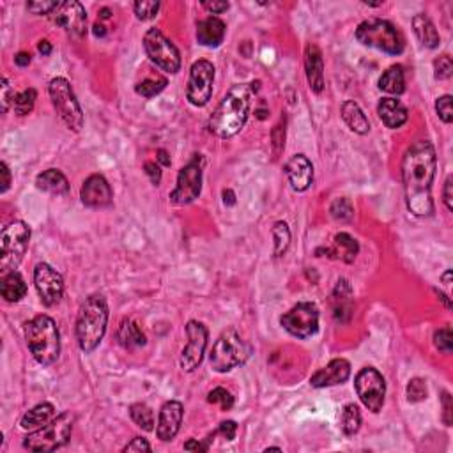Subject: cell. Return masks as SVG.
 I'll use <instances>...</instances> for the list:
<instances>
[{
	"mask_svg": "<svg viewBox=\"0 0 453 453\" xmlns=\"http://www.w3.org/2000/svg\"><path fill=\"white\" fill-rule=\"evenodd\" d=\"M435 149L428 140L411 145L402 160V181L407 209L414 216H430L434 213L432 182L435 178Z\"/></svg>",
	"mask_w": 453,
	"mask_h": 453,
	"instance_id": "1",
	"label": "cell"
},
{
	"mask_svg": "<svg viewBox=\"0 0 453 453\" xmlns=\"http://www.w3.org/2000/svg\"><path fill=\"white\" fill-rule=\"evenodd\" d=\"M254 89L248 84H236L225 94L209 119V131L220 138H230L247 124Z\"/></svg>",
	"mask_w": 453,
	"mask_h": 453,
	"instance_id": "2",
	"label": "cell"
},
{
	"mask_svg": "<svg viewBox=\"0 0 453 453\" xmlns=\"http://www.w3.org/2000/svg\"><path fill=\"white\" fill-rule=\"evenodd\" d=\"M108 324V305L105 297L92 294L82 303L77 317V340L84 352L96 351Z\"/></svg>",
	"mask_w": 453,
	"mask_h": 453,
	"instance_id": "3",
	"label": "cell"
},
{
	"mask_svg": "<svg viewBox=\"0 0 453 453\" xmlns=\"http://www.w3.org/2000/svg\"><path fill=\"white\" fill-rule=\"evenodd\" d=\"M25 340L34 359L48 366L61 354V337L55 321L48 316H36L25 323Z\"/></svg>",
	"mask_w": 453,
	"mask_h": 453,
	"instance_id": "4",
	"label": "cell"
},
{
	"mask_svg": "<svg viewBox=\"0 0 453 453\" xmlns=\"http://www.w3.org/2000/svg\"><path fill=\"white\" fill-rule=\"evenodd\" d=\"M356 39L370 48L385 51L390 55H400L404 51V37L393 23L386 20L370 18L359 23L356 29Z\"/></svg>",
	"mask_w": 453,
	"mask_h": 453,
	"instance_id": "5",
	"label": "cell"
},
{
	"mask_svg": "<svg viewBox=\"0 0 453 453\" xmlns=\"http://www.w3.org/2000/svg\"><path fill=\"white\" fill-rule=\"evenodd\" d=\"M73 423H75V416L71 413L58 414L50 423L25 435L23 448L37 453L54 452V449L61 448V446H64L69 441L73 432Z\"/></svg>",
	"mask_w": 453,
	"mask_h": 453,
	"instance_id": "6",
	"label": "cell"
},
{
	"mask_svg": "<svg viewBox=\"0 0 453 453\" xmlns=\"http://www.w3.org/2000/svg\"><path fill=\"white\" fill-rule=\"evenodd\" d=\"M250 356V347L244 344L243 338L237 335L236 330H227L220 335L213 351L209 354L211 368L214 372H230L236 366L243 365Z\"/></svg>",
	"mask_w": 453,
	"mask_h": 453,
	"instance_id": "7",
	"label": "cell"
},
{
	"mask_svg": "<svg viewBox=\"0 0 453 453\" xmlns=\"http://www.w3.org/2000/svg\"><path fill=\"white\" fill-rule=\"evenodd\" d=\"M30 241V229L29 225L23 221L16 220L4 227L0 244H2V254H0V271L2 275L6 273L16 271V268L22 262Z\"/></svg>",
	"mask_w": 453,
	"mask_h": 453,
	"instance_id": "8",
	"label": "cell"
},
{
	"mask_svg": "<svg viewBox=\"0 0 453 453\" xmlns=\"http://www.w3.org/2000/svg\"><path fill=\"white\" fill-rule=\"evenodd\" d=\"M48 94L54 103V108L57 110L66 126L73 131H80L84 128V112H82L77 96L73 92L71 84L66 78H54L48 85Z\"/></svg>",
	"mask_w": 453,
	"mask_h": 453,
	"instance_id": "9",
	"label": "cell"
},
{
	"mask_svg": "<svg viewBox=\"0 0 453 453\" xmlns=\"http://www.w3.org/2000/svg\"><path fill=\"white\" fill-rule=\"evenodd\" d=\"M144 48L147 57L156 64L161 71L175 73L181 69V55L175 44L163 36L160 29H149L144 36Z\"/></svg>",
	"mask_w": 453,
	"mask_h": 453,
	"instance_id": "10",
	"label": "cell"
},
{
	"mask_svg": "<svg viewBox=\"0 0 453 453\" xmlns=\"http://www.w3.org/2000/svg\"><path fill=\"white\" fill-rule=\"evenodd\" d=\"M202 172L204 156L195 154L185 167L179 170L178 185L170 193V202L175 206H188L193 200L199 199L202 192Z\"/></svg>",
	"mask_w": 453,
	"mask_h": 453,
	"instance_id": "11",
	"label": "cell"
},
{
	"mask_svg": "<svg viewBox=\"0 0 453 453\" xmlns=\"http://www.w3.org/2000/svg\"><path fill=\"white\" fill-rule=\"evenodd\" d=\"M280 324L289 335L305 340V338L314 337L319 331V310L309 301L297 303L296 306H292L289 312L280 317Z\"/></svg>",
	"mask_w": 453,
	"mask_h": 453,
	"instance_id": "12",
	"label": "cell"
},
{
	"mask_svg": "<svg viewBox=\"0 0 453 453\" xmlns=\"http://www.w3.org/2000/svg\"><path fill=\"white\" fill-rule=\"evenodd\" d=\"M354 388L363 406L372 413H379L385 406L386 383L379 370L365 366L358 372L354 379Z\"/></svg>",
	"mask_w": 453,
	"mask_h": 453,
	"instance_id": "13",
	"label": "cell"
},
{
	"mask_svg": "<svg viewBox=\"0 0 453 453\" xmlns=\"http://www.w3.org/2000/svg\"><path fill=\"white\" fill-rule=\"evenodd\" d=\"M214 84V66L209 61L193 62L190 69L188 89H186V98L193 106H206L213 96Z\"/></svg>",
	"mask_w": 453,
	"mask_h": 453,
	"instance_id": "14",
	"label": "cell"
},
{
	"mask_svg": "<svg viewBox=\"0 0 453 453\" xmlns=\"http://www.w3.org/2000/svg\"><path fill=\"white\" fill-rule=\"evenodd\" d=\"M186 335H188V344L182 349L181 368L185 372H193L202 363L209 333H207V328L202 323L190 321L186 324Z\"/></svg>",
	"mask_w": 453,
	"mask_h": 453,
	"instance_id": "15",
	"label": "cell"
},
{
	"mask_svg": "<svg viewBox=\"0 0 453 453\" xmlns=\"http://www.w3.org/2000/svg\"><path fill=\"white\" fill-rule=\"evenodd\" d=\"M34 285H36L37 294H39L43 305L55 306L62 299L64 294V280L61 273L55 271L48 264H37L34 269Z\"/></svg>",
	"mask_w": 453,
	"mask_h": 453,
	"instance_id": "16",
	"label": "cell"
},
{
	"mask_svg": "<svg viewBox=\"0 0 453 453\" xmlns=\"http://www.w3.org/2000/svg\"><path fill=\"white\" fill-rule=\"evenodd\" d=\"M50 16L55 25L62 27L73 36L84 37L87 32V13H85L84 6L77 0L61 2Z\"/></svg>",
	"mask_w": 453,
	"mask_h": 453,
	"instance_id": "17",
	"label": "cell"
},
{
	"mask_svg": "<svg viewBox=\"0 0 453 453\" xmlns=\"http://www.w3.org/2000/svg\"><path fill=\"white\" fill-rule=\"evenodd\" d=\"M80 199L85 207L91 209H103V207L112 206L113 193L108 181L103 175L92 174L84 181L80 190Z\"/></svg>",
	"mask_w": 453,
	"mask_h": 453,
	"instance_id": "18",
	"label": "cell"
},
{
	"mask_svg": "<svg viewBox=\"0 0 453 453\" xmlns=\"http://www.w3.org/2000/svg\"><path fill=\"white\" fill-rule=\"evenodd\" d=\"M182 414H185V409H182L181 402H178V400H168V402H165L160 411V416H158V439H161V441L165 442L172 441V439L178 435L179 428H181Z\"/></svg>",
	"mask_w": 453,
	"mask_h": 453,
	"instance_id": "19",
	"label": "cell"
},
{
	"mask_svg": "<svg viewBox=\"0 0 453 453\" xmlns=\"http://www.w3.org/2000/svg\"><path fill=\"white\" fill-rule=\"evenodd\" d=\"M351 376V365L347 359L337 358L331 359L324 368L317 370L312 377H310V385L314 388H328V386L344 385Z\"/></svg>",
	"mask_w": 453,
	"mask_h": 453,
	"instance_id": "20",
	"label": "cell"
},
{
	"mask_svg": "<svg viewBox=\"0 0 453 453\" xmlns=\"http://www.w3.org/2000/svg\"><path fill=\"white\" fill-rule=\"evenodd\" d=\"M285 174L294 192H306L314 181L312 161L305 154H296L287 161Z\"/></svg>",
	"mask_w": 453,
	"mask_h": 453,
	"instance_id": "21",
	"label": "cell"
},
{
	"mask_svg": "<svg viewBox=\"0 0 453 453\" xmlns=\"http://www.w3.org/2000/svg\"><path fill=\"white\" fill-rule=\"evenodd\" d=\"M305 71L310 89L316 94L324 91V61L317 44L310 43L305 50Z\"/></svg>",
	"mask_w": 453,
	"mask_h": 453,
	"instance_id": "22",
	"label": "cell"
},
{
	"mask_svg": "<svg viewBox=\"0 0 453 453\" xmlns=\"http://www.w3.org/2000/svg\"><path fill=\"white\" fill-rule=\"evenodd\" d=\"M225 23L218 16H207L197 25V41L202 46L216 48L225 39Z\"/></svg>",
	"mask_w": 453,
	"mask_h": 453,
	"instance_id": "23",
	"label": "cell"
},
{
	"mask_svg": "<svg viewBox=\"0 0 453 453\" xmlns=\"http://www.w3.org/2000/svg\"><path fill=\"white\" fill-rule=\"evenodd\" d=\"M377 113L381 117L383 123L386 124L392 130H397V128L404 126L407 123V110L399 99L395 98H385L379 101L377 105Z\"/></svg>",
	"mask_w": 453,
	"mask_h": 453,
	"instance_id": "24",
	"label": "cell"
},
{
	"mask_svg": "<svg viewBox=\"0 0 453 453\" xmlns=\"http://www.w3.org/2000/svg\"><path fill=\"white\" fill-rule=\"evenodd\" d=\"M55 418V407L50 402L37 404L36 407L27 411L20 420V427L23 430H37V428L44 427L46 423H50Z\"/></svg>",
	"mask_w": 453,
	"mask_h": 453,
	"instance_id": "25",
	"label": "cell"
},
{
	"mask_svg": "<svg viewBox=\"0 0 453 453\" xmlns=\"http://www.w3.org/2000/svg\"><path fill=\"white\" fill-rule=\"evenodd\" d=\"M0 294L8 303H18L27 296V285L18 271L6 273L0 282Z\"/></svg>",
	"mask_w": 453,
	"mask_h": 453,
	"instance_id": "26",
	"label": "cell"
},
{
	"mask_svg": "<svg viewBox=\"0 0 453 453\" xmlns=\"http://www.w3.org/2000/svg\"><path fill=\"white\" fill-rule=\"evenodd\" d=\"M36 186L43 192L51 193V195H66L69 192V182L66 175L57 168L44 170L36 178Z\"/></svg>",
	"mask_w": 453,
	"mask_h": 453,
	"instance_id": "27",
	"label": "cell"
},
{
	"mask_svg": "<svg viewBox=\"0 0 453 453\" xmlns=\"http://www.w3.org/2000/svg\"><path fill=\"white\" fill-rule=\"evenodd\" d=\"M358 252H359V247L358 243H356L354 237L349 236L347 232H340L335 236L333 248H328L326 254H330V257L340 259V261H344L345 264H351V262H354Z\"/></svg>",
	"mask_w": 453,
	"mask_h": 453,
	"instance_id": "28",
	"label": "cell"
},
{
	"mask_svg": "<svg viewBox=\"0 0 453 453\" xmlns=\"http://www.w3.org/2000/svg\"><path fill=\"white\" fill-rule=\"evenodd\" d=\"M342 119L345 120V124L349 126V130L354 131V133L366 135L370 131L368 119H366L365 112L359 108L358 103L345 101L344 105H342Z\"/></svg>",
	"mask_w": 453,
	"mask_h": 453,
	"instance_id": "29",
	"label": "cell"
},
{
	"mask_svg": "<svg viewBox=\"0 0 453 453\" xmlns=\"http://www.w3.org/2000/svg\"><path fill=\"white\" fill-rule=\"evenodd\" d=\"M413 29L416 37L420 39V43L427 48H438L441 43L438 30H435L434 23L430 22V18L425 15H416L413 18Z\"/></svg>",
	"mask_w": 453,
	"mask_h": 453,
	"instance_id": "30",
	"label": "cell"
},
{
	"mask_svg": "<svg viewBox=\"0 0 453 453\" xmlns=\"http://www.w3.org/2000/svg\"><path fill=\"white\" fill-rule=\"evenodd\" d=\"M379 89L388 94H402L406 91V77H404L402 66H392L383 73V77L379 78Z\"/></svg>",
	"mask_w": 453,
	"mask_h": 453,
	"instance_id": "31",
	"label": "cell"
},
{
	"mask_svg": "<svg viewBox=\"0 0 453 453\" xmlns=\"http://www.w3.org/2000/svg\"><path fill=\"white\" fill-rule=\"evenodd\" d=\"M117 338H119L120 345H123V347H128V349L142 347V345H145V342H147L145 340L144 331L140 330V326L130 319H126L120 323L119 331H117Z\"/></svg>",
	"mask_w": 453,
	"mask_h": 453,
	"instance_id": "32",
	"label": "cell"
},
{
	"mask_svg": "<svg viewBox=\"0 0 453 453\" xmlns=\"http://www.w3.org/2000/svg\"><path fill=\"white\" fill-rule=\"evenodd\" d=\"M131 420L145 432H151L154 428V414L151 411V407L145 406V404H133L130 407Z\"/></svg>",
	"mask_w": 453,
	"mask_h": 453,
	"instance_id": "33",
	"label": "cell"
},
{
	"mask_svg": "<svg viewBox=\"0 0 453 453\" xmlns=\"http://www.w3.org/2000/svg\"><path fill=\"white\" fill-rule=\"evenodd\" d=\"M361 425V413L356 404H347L342 413V430L347 435H354Z\"/></svg>",
	"mask_w": 453,
	"mask_h": 453,
	"instance_id": "34",
	"label": "cell"
},
{
	"mask_svg": "<svg viewBox=\"0 0 453 453\" xmlns=\"http://www.w3.org/2000/svg\"><path fill=\"white\" fill-rule=\"evenodd\" d=\"M275 241V257H282L290 244V230L285 221H276L271 230Z\"/></svg>",
	"mask_w": 453,
	"mask_h": 453,
	"instance_id": "35",
	"label": "cell"
},
{
	"mask_svg": "<svg viewBox=\"0 0 453 453\" xmlns=\"http://www.w3.org/2000/svg\"><path fill=\"white\" fill-rule=\"evenodd\" d=\"M37 92L34 89H25V91L18 92L13 99V108L18 116H27L34 110V105H36Z\"/></svg>",
	"mask_w": 453,
	"mask_h": 453,
	"instance_id": "36",
	"label": "cell"
},
{
	"mask_svg": "<svg viewBox=\"0 0 453 453\" xmlns=\"http://www.w3.org/2000/svg\"><path fill=\"white\" fill-rule=\"evenodd\" d=\"M133 9L138 20L147 22V20H153L154 16L158 15V11H160V2H156V0H140V2H135Z\"/></svg>",
	"mask_w": 453,
	"mask_h": 453,
	"instance_id": "37",
	"label": "cell"
},
{
	"mask_svg": "<svg viewBox=\"0 0 453 453\" xmlns=\"http://www.w3.org/2000/svg\"><path fill=\"white\" fill-rule=\"evenodd\" d=\"M167 85V80L165 78H158V80H153V78H147V80L140 82V84L135 87L137 94L144 96V98H154V96L160 94L161 91Z\"/></svg>",
	"mask_w": 453,
	"mask_h": 453,
	"instance_id": "38",
	"label": "cell"
},
{
	"mask_svg": "<svg viewBox=\"0 0 453 453\" xmlns=\"http://www.w3.org/2000/svg\"><path fill=\"white\" fill-rule=\"evenodd\" d=\"M427 397H428L427 383H425L423 379H420V377L411 379L409 385H407V400L416 404V402H423V400H427Z\"/></svg>",
	"mask_w": 453,
	"mask_h": 453,
	"instance_id": "39",
	"label": "cell"
},
{
	"mask_svg": "<svg viewBox=\"0 0 453 453\" xmlns=\"http://www.w3.org/2000/svg\"><path fill=\"white\" fill-rule=\"evenodd\" d=\"M330 213L335 220L338 221H351L354 216V209L352 204L347 199H337L330 207Z\"/></svg>",
	"mask_w": 453,
	"mask_h": 453,
	"instance_id": "40",
	"label": "cell"
},
{
	"mask_svg": "<svg viewBox=\"0 0 453 453\" xmlns=\"http://www.w3.org/2000/svg\"><path fill=\"white\" fill-rule=\"evenodd\" d=\"M207 402L218 404L221 407V411H229L234 406V397L229 390L225 388H214L213 392H209L207 395Z\"/></svg>",
	"mask_w": 453,
	"mask_h": 453,
	"instance_id": "41",
	"label": "cell"
},
{
	"mask_svg": "<svg viewBox=\"0 0 453 453\" xmlns=\"http://www.w3.org/2000/svg\"><path fill=\"white\" fill-rule=\"evenodd\" d=\"M434 345L439 349V351L445 352V354H452V351H453L452 328L445 326V328H441L439 331H435Z\"/></svg>",
	"mask_w": 453,
	"mask_h": 453,
	"instance_id": "42",
	"label": "cell"
},
{
	"mask_svg": "<svg viewBox=\"0 0 453 453\" xmlns=\"http://www.w3.org/2000/svg\"><path fill=\"white\" fill-rule=\"evenodd\" d=\"M434 71L438 80H446V78L452 77V73H453L452 57H449V55H441V57L435 58Z\"/></svg>",
	"mask_w": 453,
	"mask_h": 453,
	"instance_id": "43",
	"label": "cell"
},
{
	"mask_svg": "<svg viewBox=\"0 0 453 453\" xmlns=\"http://www.w3.org/2000/svg\"><path fill=\"white\" fill-rule=\"evenodd\" d=\"M435 112H438L439 119L442 120V123L449 124L453 120V110H452V96H441V98H438V101H435Z\"/></svg>",
	"mask_w": 453,
	"mask_h": 453,
	"instance_id": "44",
	"label": "cell"
},
{
	"mask_svg": "<svg viewBox=\"0 0 453 453\" xmlns=\"http://www.w3.org/2000/svg\"><path fill=\"white\" fill-rule=\"evenodd\" d=\"M58 2H27V9L32 15H51Z\"/></svg>",
	"mask_w": 453,
	"mask_h": 453,
	"instance_id": "45",
	"label": "cell"
},
{
	"mask_svg": "<svg viewBox=\"0 0 453 453\" xmlns=\"http://www.w3.org/2000/svg\"><path fill=\"white\" fill-rule=\"evenodd\" d=\"M216 434L221 435L223 439H227V441H234V439H236V434H237V423L232 420L221 421L220 427H218V430H216Z\"/></svg>",
	"mask_w": 453,
	"mask_h": 453,
	"instance_id": "46",
	"label": "cell"
},
{
	"mask_svg": "<svg viewBox=\"0 0 453 453\" xmlns=\"http://www.w3.org/2000/svg\"><path fill=\"white\" fill-rule=\"evenodd\" d=\"M271 138H273V149H275V154L278 156V154L282 153L283 145H285V126L282 128V124H276L275 130H273L271 133Z\"/></svg>",
	"mask_w": 453,
	"mask_h": 453,
	"instance_id": "47",
	"label": "cell"
},
{
	"mask_svg": "<svg viewBox=\"0 0 453 453\" xmlns=\"http://www.w3.org/2000/svg\"><path fill=\"white\" fill-rule=\"evenodd\" d=\"M0 89H2V112H8L9 110V105H13V99H15V91H13V87L9 85L8 78H2V85H0Z\"/></svg>",
	"mask_w": 453,
	"mask_h": 453,
	"instance_id": "48",
	"label": "cell"
},
{
	"mask_svg": "<svg viewBox=\"0 0 453 453\" xmlns=\"http://www.w3.org/2000/svg\"><path fill=\"white\" fill-rule=\"evenodd\" d=\"M144 170H145V174L149 175V179H151V182H153L154 186L160 185L161 182V168L156 161H145Z\"/></svg>",
	"mask_w": 453,
	"mask_h": 453,
	"instance_id": "49",
	"label": "cell"
},
{
	"mask_svg": "<svg viewBox=\"0 0 453 453\" xmlns=\"http://www.w3.org/2000/svg\"><path fill=\"white\" fill-rule=\"evenodd\" d=\"M123 452L124 453H128V452H137V453L151 452V445H149L147 439H145V438H135L133 441L130 442V445L124 446Z\"/></svg>",
	"mask_w": 453,
	"mask_h": 453,
	"instance_id": "50",
	"label": "cell"
},
{
	"mask_svg": "<svg viewBox=\"0 0 453 453\" xmlns=\"http://www.w3.org/2000/svg\"><path fill=\"white\" fill-rule=\"evenodd\" d=\"M442 421H445V425H452L453 418V402H452V397H449V393H442Z\"/></svg>",
	"mask_w": 453,
	"mask_h": 453,
	"instance_id": "51",
	"label": "cell"
},
{
	"mask_svg": "<svg viewBox=\"0 0 453 453\" xmlns=\"http://www.w3.org/2000/svg\"><path fill=\"white\" fill-rule=\"evenodd\" d=\"M453 178L448 175L445 181V188H442V202H445L446 209L453 211Z\"/></svg>",
	"mask_w": 453,
	"mask_h": 453,
	"instance_id": "52",
	"label": "cell"
},
{
	"mask_svg": "<svg viewBox=\"0 0 453 453\" xmlns=\"http://www.w3.org/2000/svg\"><path fill=\"white\" fill-rule=\"evenodd\" d=\"M202 8L207 9L213 15H221V13L229 11L230 4L229 2H218V0H213V2H202Z\"/></svg>",
	"mask_w": 453,
	"mask_h": 453,
	"instance_id": "53",
	"label": "cell"
},
{
	"mask_svg": "<svg viewBox=\"0 0 453 453\" xmlns=\"http://www.w3.org/2000/svg\"><path fill=\"white\" fill-rule=\"evenodd\" d=\"M0 174H2V188H0V192L6 193L9 190V186H11V172H9V167L4 161L0 163Z\"/></svg>",
	"mask_w": 453,
	"mask_h": 453,
	"instance_id": "54",
	"label": "cell"
},
{
	"mask_svg": "<svg viewBox=\"0 0 453 453\" xmlns=\"http://www.w3.org/2000/svg\"><path fill=\"white\" fill-rule=\"evenodd\" d=\"M185 449H188V452H207L209 449V442H200L197 439H190L188 442H185Z\"/></svg>",
	"mask_w": 453,
	"mask_h": 453,
	"instance_id": "55",
	"label": "cell"
},
{
	"mask_svg": "<svg viewBox=\"0 0 453 453\" xmlns=\"http://www.w3.org/2000/svg\"><path fill=\"white\" fill-rule=\"evenodd\" d=\"M15 62L20 66V68H25V66L30 64V55L25 54V51H20L15 57Z\"/></svg>",
	"mask_w": 453,
	"mask_h": 453,
	"instance_id": "56",
	"label": "cell"
},
{
	"mask_svg": "<svg viewBox=\"0 0 453 453\" xmlns=\"http://www.w3.org/2000/svg\"><path fill=\"white\" fill-rule=\"evenodd\" d=\"M158 161H160L161 165H163V167H170V158H168V153L167 151H165V149H158Z\"/></svg>",
	"mask_w": 453,
	"mask_h": 453,
	"instance_id": "57",
	"label": "cell"
},
{
	"mask_svg": "<svg viewBox=\"0 0 453 453\" xmlns=\"http://www.w3.org/2000/svg\"><path fill=\"white\" fill-rule=\"evenodd\" d=\"M223 204L225 206H234L236 204V195L232 190H223Z\"/></svg>",
	"mask_w": 453,
	"mask_h": 453,
	"instance_id": "58",
	"label": "cell"
},
{
	"mask_svg": "<svg viewBox=\"0 0 453 453\" xmlns=\"http://www.w3.org/2000/svg\"><path fill=\"white\" fill-rule=\"evenodd\" d=\"M37 50H39V54H43V55H50L51 54L50 41H46V39L39 41V44H37Z\"/></svg>",
	"mask_w": 453,
	"mask_h": 453,
	"instance_id": "59",
	"label": "cell"
},
{
	"mask_svg": "<svg viewBox=\"0 0 453 453\" xmlns=\"http://www.w3.org/2000/svg\"><path fill=\"white\" fill-rule=\"evenodd\" d=\"M92 32H94L96 37H105L106 29L103 25H99V23H96V25L92 27Z\"/></svg>",
	"mask_w": 453,
	"mask_h": 453,
	"instance_id": "60",
	"label": "cell"
},
{
	"mask_svg": "<svg viewBox=\"0 0 453 453\" xmlns=\"http://www.w3.org/2000/svg\"><path fill=\"white\" fill-rule=\"evenodd\" d=\"M449 280H452V269H448V271L442 275V282H445L446 285H449Z\"/></svg>",
	"mask_w": 453,
	"mask_h": 453,
	"instance_id": "61",
	"label": "cell"
},
{
	"mask_svg": "<svg viewBox=\"0 0 453 453\" xmlns=\"http://www.w3.org/2000/svg\"><path fill=\"white\" fill-rule=\"evenodd\" d=\"M99 15H101V18L103 20H108L110 18V15H112V13H110V9H101V13H99Z\"/></svg>",
	"mask_w": 453,
	"mask_h": 453,
	"instance_id": "62",
	"label": "cell"
}]
</instances>
